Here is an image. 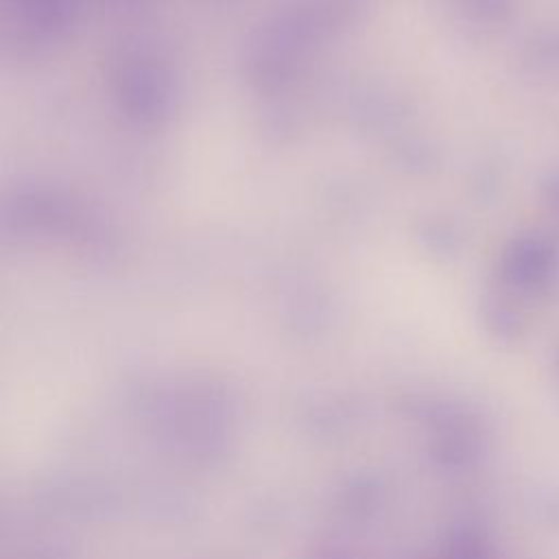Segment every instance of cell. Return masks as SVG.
<instances>
[{
    "label": "cell",
    "mask_w": 559,
    "mask_h": 559,
    "mask_svg": "<svg viewBox=\"0 0 559 559\" xmlns=\"http://www.w3.org/2000/svg\"><path fill=\"white\" fill-rule=\"evenodd\" d=\"M533 50L542 66L559 63V33H544L542 39L533 46Z\"/></svg>",
    "instance_id": "obj_3"
},
{
    "label": "cell",
    "mask_w": 559,
    "mask_h": 559,
    "mask_svg": "<svg viewBox=\"0 0 559 559\" xmlns=\"http://www.w3.org/2000/svg\"><path fill=\"white\" fill-rule=\"evenodd\" d=\"M542 192H544V199L559 210V173H552L544 179L542 183Z\"/></svg>",
    "instance_id": "obj_4"
},
{
    "label": "cell",
    "mask_w": 559,
    "mask_h": 559,
    "mask_svg": "<svg viewBox=\"0 0 559 559\" xmlns=\"http://www.w3.org/2000/svg\"><path fill=\"white\" fill-rule=\"evenodd\" d=\"M489 323H491L493 332L502 338H518L522 334V325H524L518 310H513L509 304H502V301L491 306Z\"/></svg>",
    "instance_id": "obj_2"
},
{
    "label": "cell",
    "mask_w": 559,
    "mask_h": 559,
    "mask_svg": "<svg viewBox=\"0 0 559 559\" xmlns=\"http://www.w3.org/2000/svg\"><path fill=\"white\" fill-rule=\"evenodd\" d=\"M555 365H557V371H559V347H557V354H555Z\"/></svg>",
    "instance_id": "obj_5"
},
{
    "label": "cell",
    "mask_w": 559,
    "mask_h": 559,
    "mask_svg": "<svg viewBox=\"0 0 559 559\" xmlns=\"http://www.w3.org/2000/svg\"><path fill=\"white\" fill-rule=\"evenodd\" d=\"M557 271V247L546 236H522L502 255L504 280L520 290H544Z\"/></svg>",
    "instance_id": "obj_1"
}]
</instances>
